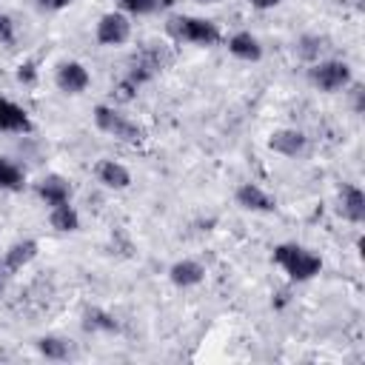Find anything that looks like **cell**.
<instances>
[{"label": "cell", "mask_w": 365, "mask_h": 365, "mask_svg": "<svg viewBox=\"0 0 365 365\" xmlns=\"http://www.w3.org/2000/svg\"><path fill=\"white\" fill-rule=\"evenodd\" d=\"M94 123H97L106 134H114V137L123 140V143H140V140H143V128L134 125L131 120H125L123 114H117V111L108 108V106H97V108H94Z\"/></svg>", "instance_id": "cell-3"}, {"label": "cell", "mask_w": 365, "mask_h": 365, "mask_svg": "<svg viewBox=\"0 0 365 365\" xmlns=\"http://www.w3.org/2000/svg\"><path fill=\"white\" fill-rule=\"evenodd\" d=\"M237 202L248 211H274V200L259 185H251V182L237 188Z\"/></svg>", "instance_id": "cell-7"}, {"label": "cell", "mask_w": 365, "mask_h": 365, "mask_svg": "<svg viewBox=\"0 0 365 365\" xmlns=\"http://www.w3.org/2000/svg\"><path fill=\"white\" fill-rule=\"evenodd\" d=\"M0 43H14V26L6 14H0Z\"/></svg>", "instance_id": "cell-21"}, {"label": "cell", "mask_w": 365, "mask_h": 365, "mask_svg": "<svg viewBox=\"0 0 365 365\" xmlns=\"http://www.w3.org/2000/svg\"><path fill=\"white\" fill-rule=\"evenodd\" d=\"M57 86L66 91V94H80L86 86H88V71L80 66V63H63L57 68Z\"/></svg>", "instance_id": "cell-6"}, {"label": "cell", "mask_w": 365, "mask_h": 365, "mask_svg": "<svg viewBox=\"0 0 365 365\" xmlns=\"http://www.w3.org/2000/svg\"><path fill=\"white\" fill-rule=\"evenodd\" d=\"M17 77H20V80H26V83H31V80H34V66H31V63H26V66H20V71H17Z\"/></svg>", "instance_id": "cell-23"}, {"label": "cell", "mask_w": 365, "mask_h": 365, "mask_svg": "<svg viewBox=\"0 0 365 365\" xmlns=\"http://www.w3.org/2000/svg\"><path fill=\"white\" fill-rule=\"evenodd\" d=\"M34 257H37V242H34V240L14 242V245L6 251V257H3V268H6V271H20V268L29 265Z\"/></svg>", "instance_id": "cell-10"}, {"label": "cell", "mask_w": 365, "mask_h": 365, "mask_svg": "<svg viewBox=\"0 0 365 365\" xmlns=\"http://www.w3.org/2000/svg\"><path fill=\"white\" fill-rule=\"evenodd\" d=\"M319 48H322V43H319V40H314V37H305V40H302V48H299V54H302V57H317V54H319Z\"/></svg>", "instance_id": "cell-22"}, {"label": "cell", "mask_w": 365, "mask_h": 365, "mask_svg": "<svg viewBox=\"0 0 365 365\" xmlns=\"http://www.w3.org/2000/svg\"><path fill=\"white\" fill-rule=\"evenodd\" d=\"M37 194H40L48 205H60V202H68L71 188H68V182H66L63 177H43V180L37 182Z\"/></svg>", "instance_id": "cell-11"}, {"label": "cell", "mask_w": 365, "mask_h": 365, "mask_svg": "<svg viewBox=\"0 0 365 365\" xmlns=\"http://www.w3.org/2000/svg\"><path fill=\"white\" fill-rule=\"evenodd\" d=\"M120 6L134 11V14H148L154 9V0H120Z\"/></svg>", "instance_id": "cell-20"}, {"label": "cell", "mask_w": 365, "mask_h": 365, "mask_svg": "<svg viewBox=\"0 0 365 365\" xmlns=\"http://www.w3.org/2000/svg\"><path fill=\"white\" fill-rule=\"evenodd\" d=\"M68 0H40V6H46V9H63Z\"/></svg>", "instance_id": "cell-24"}, {"label": "cell", "mask_w": 365, "mask_h": 365, "mask_svg": "<svg viewBox=\"0 0 365 365\" xmlns=\"http://www.w3.org/2000/svg\"><path fill=\"white\" fill-rule=\"evenodd\" d=\"M0 288H3V279H0Z\"/></svg>", "instance_id": "cell-26"}, {"label": "cell", "mask_w": 365, "mask_h": 365, "mask_svg": "<svg viewBox=\"0 0 365 365\" xmlns=\"http://www.w3.org/2000/svg\"><path fill=\"white\" fill-rule=\"evenodd\" d=\"M271 148L279 151V154H285V157H297L305 148V134L302 131H294V128L274 131L271 134Z\"/></svg>", "instance_id": "cell-8"}, {"label": "cell", "mask_w": 365, "mask_h": 365, "mask_svg": "<svg viewBox=\"0 0 365 365\" xmlns=\"http://www.w3.org/2000/svg\"><path fill=\"white\" fill-rule=\"evenodd\" d=\"M97 177H100V182L108 185V188H125V185L131 182V174H128L120 163H114V160H103V163L97 165Z\"/></svg>", "instance_id": "cell-12"}, {"label": "cell", "mask_w": 365, "mask_h": 365, "mask_svg": "<svg viewBox=\"0 0 365 365\" xmlns=\"http://www.w3.org/2000/svg\"><path fill=\"white\" fill-rule=\"evenodd\" d=\"M202 265L194 262V259H182V262H174L171 265V282L180 285V288H188V285H197L202 279Z\"/></svg>", "instance_id": "cell-13"}, {"label": "cell", "mask_w": 365, "mask_h": 365, "mask_svg": "<svg viewBox=\"0 0 365 365\" xmlns=\"http://www.w3.org/2000/svg\"><path fill=\"white\" fill-rule=\"evenodd\" d=\"M0 128L3 131H29L31 123L26 117V111L20 106H14L11 100L0 97Z\"/></svg>", "instance_id": "cell-9"}, {"label": "cell", "mask_w": 365, "mask_h": 365, "mask_svg": "<svg viewBox=\"0 0 365 365\" xmlns=\"http://www.w3.org/2000/svg\"><path fill=\"white\" fill-rule=\"evenodd\" d=\"M128 34H131V23H128V17H123L117 11L103 14L97 23V40L103 46H120L128 40Z\"/></svg>", "instance_id": "cell-5"}, {"label": "cell", "mask_w": 365, "mask_h": 365, "mask_svg": "<svg viewBox=\"0 0 365 365\" xmlns=\"http://www.w3.org/2000/svg\"><path fill=\"white\" fill-rule=\"evenodd\" d=\"M168 31L177 40H188V43H200V46H211L220 40V29L211 20H200V17H171L168 20Z\"/></svg>", "instance_id": "cell-2"}, {"label": "cell", "mask_w": 365, "mask_h": 365, "mask_svg": "<svg viewBox=\"0 0 365 365\" xmlns=\"http://www.w3.org/2000/svg\"><path fill=\"white\" fill-rule=\"evenodd\" d=\"M228 48H231V54H234V57H240V60H259V57H262L259 43H257L248 31L234 34V37L228 40Z\"/></svg>", "instance_id": "cell-14"}, {"label": "cell", "mask_w": 365, "mask_h": 365, "mask_svg": "<svg viewBox=\"0 0 365 365\" xmlns=\"http://www.w3.org/2000/svg\"><path fill=\"white\" fill-rule=\"evenodd\" d=\"M311 80H314L322 91H336V88L348 86V80H351V68H348V63L328 60V63H319V66L311 68Z\"/></svg>", "instance_id": "cell-4"}, {"label": "cell", "mask_w": 365, "mask_h": 365, "mask_svg": "<svg viewBox=\"0 0 365 365\" xmlns=\"http://www.w3.org/2000/svg\"><path fill=\"white\" fill-rule=\"evenodd\" d=\"M51 225L57 231H77L80 228V217L68 202H60V205L51 208Z\"/></svg>", "instance_id": "cell-16"}, {"label": "cell", "mask_w": 365, "mask_h": 365, "mask_svg": "<svg viewBox=\"0 0 365 365\" xmlns=\"http://www.w3.org/2000/svg\"><path fill=\"white\" fill-rule=\"evenodd\" d=\"M88 331H114L117 328V322L108 317V314H103V311H97V308H91V311H86V322H83Z\"/></svg>", "instance_id": "cell-18"}, {"label": "cell", "mask_w": 365, "mask_h": 365, "mask_svg": "<svg viewBox=\"0 0 365 365\" xmlns=\"http://www.w3.org/2000/svg\"><path fill=\"white\" fill-rule=\"evenodd\" d=\"M274 259H277V262L285 268V274H288L291 279H297V282H305V279L317 277L319 268H322V259H319L317 254L299 248V245H277V248H274Z\"/></svg>", "instance_id": "cell-1"}, {"label": "cell", "mask_w": 365, "mask_h": 365, "mask_svg": "<svg viewBox=\"0 0 365 365\" xmlns=\"http://www.w3.org/2000/svg\"><path fill=\"white\" fill-rule=\"evenodd\" d=\"M279 0H251V6H257V9H271V6H277Z\"/></svg>", "instance_id": "cell-25"}, {"label": "cell", "mask_w": 365, "mask_h": 365, "mask_svg": "<svg viewBox=\"0 0 365 365\" xmlns=\"http://www.w3.org/2000/svg\"><path fill=\"white\" fill-rule=\"evenodd\" d=\"M23 182H26L23 171H20L14 163H9V160L0 157V188H6V191H20Z\"/></svg>", "instance_id": "cell-17"}, {"label": "cell", "mask_w": 365, "mask_h": 365, "mask_svg": "<svg viewBox=\"0 0 365 365\" xmlns=\"http://www.w3.org/2000/svg\"><path fill=\"white\" fill-rule=\"evenodd\" d=\"M342 214L354 222H362L365 220V194L356 188V185H345L342 188Z\"/></svg>", "instance_id": "cell-15"}, {"label": "cell", "mask_w": 365, "mask_h": 365, "mask_svg": "<svg viewBox=\"0 0 365 365\" xmlns=\"http://www.w3.org/2000/svg\"><path fill=\"white\" fill-rule=\"evenodd\" d=\"M37 348H40L48 359H66V356H68V345H66L63 339H57V336H43V339L37 342Z\"/></svg>", "instance_id": "cell-19"}]
</instances>
